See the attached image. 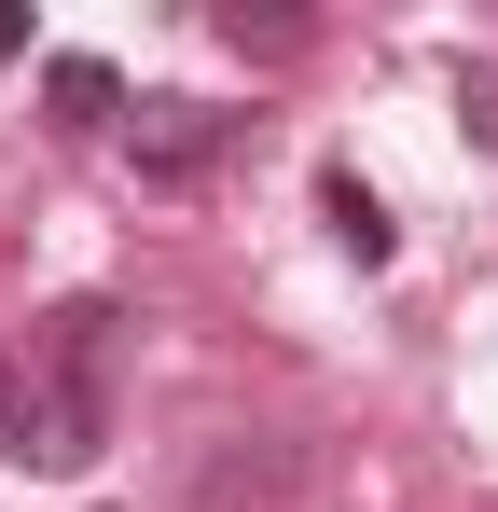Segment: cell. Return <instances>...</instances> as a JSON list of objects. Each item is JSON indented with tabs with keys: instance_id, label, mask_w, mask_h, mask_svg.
<instances>
[{
	"instance_id": "ba28073f",
	"label": "cell",
	"mask_w": 498,
	"mask_h": 512,
	"mask_svg": "<svg viewBox=\"0 0 498 512\" xmlns=\"http://www.w3.org/2000/svg\"><path fill=\"white\" fill-rule=\"evenodd\" d=\"M14 56H28V0H0V70H14Z\"/></svg>"
},
{
	"instance_id": "8992f818",
	"label": "cell",
	"mask_w": 498,
	"mask_h": 512,
	"mask_svg": "<svg viewBox=\"0 0 498 512\" xmlns=\"http://www.w3.org/2000/svg\"><path fill=\"white\" fill-rule=\"evenodd\" d=\"M457 125L498 153V56H471V70H457Z\"/></svg>"
},
{
	"instance_id": "52a82bcc",
	"label": "cell",
	"mask_w": 498,
	"mask_h": 512,
	"mask_svg": "<svg viewBox=\"0 0 498 512\" xmlns=\"http://www.w3.org/2000/svg\"><path fill=\"white\" fill-rule=\"evenodd\" d=\"M0 457H28V374H14V346H0Z\"/></svg>"
},
{
	"instance_id": "7a4b0ae2",
	"label": "cell",
	"mask_w": 498,
	"mask_h": 512,
	"mask_svg": "<svg viewBox=\"0 0 498 512\" xmlns=\"http://www.w3.org/2000/svg\"><path fill=\"white\" fill-rule=\"evenodd\" d=\"M236 125L249 111H222V97H139V111H125V153H139L153 194H194V180L236 153Z\"/></svg>"
},
{
	"instance_id": "5b68a950",
	"label": "cell",
	"mask_w": 498,
	"mask_h": 512,
	"mask_svg": "<svg viewBox=\"0 0 498 512\" xmlns=\"http://www.w3.org/2000/svg\"><path fill=\"white\" fill-rule=\"evenodd\" d=\"M222 42H236V56H291V42H305V14H277V0L249 14V0H222Z\"/></svg>"
},
{
	"instance_id": "3957f363",
	"label": "cell",
	"mask_w": 498,
	"mask_h": 512,
	"mask_svg": "<svg viewBox=\"0 0 498 512\" xmlns=\"http://www.w3.org/2000/svg\"><path fill=\"white\" fill-rule=\"evenodd\" d=\"M319 222H332V250H346V263H388V250H402L388 194H374L360 167H319Z\"/></svg>"
},
{
	"instance_id": "6da1fadb",
	"label": "cell",
	"mask_w": 498,
	"mask_h": 512,
	"mask_svg": "<svg viewBox=\"0 0 498 512\" xmlns=\"http://www.w3.org/2000/svg\"><path fill=\"white\" fill-rule=\"evenodd\" d=\"M111 346H125V305H97V291L28 333L14 374H28V457H42V471H83V457L111 443Z\"/></svg>"
},
{
	"instance_id": "277c9868",
	"label": "cell",
	"mask_w": 498,
	"mask_h": 512,
	"mask_svg": "<svg viewBox=\"0 0 498 512\" xmlns=\"http://www.w3.org/2000/svg\"><path fill=\"white\" fill-rule=\"evenodd\" d=\"M42 97H56V125H70V139H97V125H125V84H111L97 56H56V70H42Z\"/></svg>"
}]
</instances>
